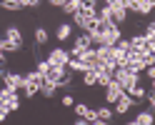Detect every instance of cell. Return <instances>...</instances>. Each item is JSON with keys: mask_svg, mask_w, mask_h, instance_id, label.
Wrapping results in <instances>:
<instances>
[{"mask_svg": "<svg viewBox=\"0 0 155 125\" xmlns=\"http://www.w3.org/2000/svg\"><path fill=\"white\" fill-rule=\"evenodd\" d=\"M43 83H45V78H43L38 70L23 75V90H25V95H28V98H35V95L40 93V85H43Z\"/></svg>", "mask_w": 155, "mask_h": 125, "instance_id": "6da1fadb", "label": "cell"}, {"mask_svg": "<svg viewBox=\"0 0 155 125\" xmlns=\"http://www.w3.org/2000/svg\"><path fill=\"white\" fill-rule=\"evenodd\" d=\"M113 80L118 83L123 90H128L130 85H138V83H140V75H138V73H133V70H128V68H115Z\"/></svg>", "mask_w": 155, "mask_h": 125, "instance_id": "7a4b0ae2", "label": "cell"}, {"mask_svg": "<svg viewBox=\"0 0 155 125\" xmlns=\"http://www.w3.org/2000/svg\"><path fill=\"white\" fill-rule=\"evenodd\" d=\"M95 18H98V13H95V10H83V8H78V10L73 13V23L80 28V30L88 33V28H90V23L95 20Z\"/></svg>", "mask_w": 155, "mask_h": 125, "instance_id": "3957f363", "label": "cell"}, {"mask_svg": "<svg viewBox=\"0 0 155 125\" xmlns=\"http://www.w3.org/2000/svg\"><path fill=\"white\" fill-rule=\"evenodd\" d=\"M0 108H5L8 113L18 110V108H20V98H18V93L3 88V90H0Z\"/></svg>", "mask_w": 155, "mask_h": 125, "instance_id": "277c9868", "label": "cell"}, {"mask_svg": "<svg viewBox=\"0 0 155 125\" xmlns=\"http://www.w3.org/2000/svg\"><path fill=\"white\" fill-rule=\"evenodd\" d=\"M90 48H93L90 35H88V33H83V35H78V38H75V45H73V50H68V55H70V58H80L85 50H90Z\"/></svg>", "mask_w": 155, "mask_h": 125, "instance_id": "5b68a950", "label": "cell"}, {"mask_svg": "<svg viewBox=\"0 0 155 125\" xmlns=\"http://www.w3.org/2000/svg\"><path fill=\"white\" fill-rule=\"evenodd\" d=\"M65 73H68V68H63V65H50V63H48L43 78H45V83H53L55 88H58V83L65 78Z\"/></svg>", "mask_w": 155, "mask_h": 125, "instance_id": "8992f818", "label": "cell"}, {"mask_svg": "<svg viewBox=\"0 0 155 125\" xmlns=\"http://www.w3.org/2000/svg\"><path fill=\"white\" fill-rule=\"evenodd\" d=\"M3 83L8 90H23V75L20 73H3Z\"/></svg>", "mask_w": 155, "mask_h": 125, "instance_id": "52a82bcc", "label": "cell"}, {"mask_svg": "<svg viewBox=\"0 0 155 125\" xmlns=\"http://www.w3.org/2000/svg\"><path fill=\"white\" fill-rule=\"evenodd\" d=\"M68 60H70V55H68V50H63V48H55V50H50V55H48V63L50 65H68Z\"/></svg>", "mask_w": 155, "mask_h": 125, "instance_id": "ba28073f", "label": "cell"}, {"mask_svg": "<svg viewBox=\"0 0 155 125\" xmlns=\"http://www.w3.org/2000/svg\"><path fill=\"white\" fill-rule=\"evenodd\" d=\"M80 63L85 65V70H98V55H95V48H90V50H85L80 55Z\"/></svg>", "mask_w": 155, "mask_h": 125, "instance_id": "9c48e42d", "label": "cell"}, {"mask_svg": "<svg viewBox=\"0 0 155 125\" xmlns=\"http://www.w3.org/2000/svg\"><path fill=\"white\" fill-rule=\"evenodd\" d=\"M133 105H135V100L130 98V95H128V93H123V95H120V98H118V100H115V113H118V115H125V113H128V110L133 108Z\"/></svg>", "mask_w": 155, "mask_h": 125, "instance_id": "30bf717a", "label": "cell"}, {"mask_svg": "<svg viewBox=\"0 0 155 125\" xmlns=\"http://www.w3.org/2000/svg\"><path fill=\"white\" fill-rule=\"evenodd\" d=\"M123 93H125V90H123V88H120V85L115 83V80H110L108 85H105V100H108V103H115V100H118Z\"/></svg>", "mask_w": 155, "mask_h": 125, "instance_id": "8fae6325", "label": "cell"}, {"mask_svg": "<svg viewBox=\"0 0 155 125\" xmlns=\"http://www.w3.org/2000/svg\"><path fill=\"white\" fill-rule=\"evenodd\" d=\"M5 40H10V43L18 45V48H23V33L18 30L15 25H8V28H5Z\"/></svg>", "mask_w": 155, "mask_h": 125, "instance_id": "7c38bea8", "label": "cell"}, {"mask_svg": "<svg viewBox=\"0 0 155 125\" xmlns=\"http://www.w3.org/2000/svg\"><path fill=\"white\" fill-rule=\"evenodd\" d=\"M128 125H153V110H143L135 115V120H130Z\"/></svg>", "mask_w": 155, "mask_h": 125, "instance_id": "4fadbf2b", "label": "cell"}, {"mask_svg": "<svg viewBox=\"0 0 155 125\" xmlns=\"http://www.w3.org/2000/svg\"><path fill=\"white\" fill-rule=\"evenodd\" d=\"M153 5H155V0H135V13L138 15H148L153 10Z\"/></svg>", "mask_w": 155, "mask_h": 125, "instance_id": "5bb4252c", "label": "cell"}, {"mask_svg": "<svg viewBox=\"0 0 155 125\" xmlns=\"http://www.w3.org/2000/svg\"><path fill=\"white\" fill-rule=\"evenodd\" d=\"M110 10H113V23H115V25L125 23V18H128V10H125L123 5H118V8H110Z\"/></svg>", "mask_w": 155, "mask_h": 125, "instance_id": "9a60e30c", "label": "cell"}, {"mask_svg": "<svg viewBox=\"0 0 155 125\" xmlns=\"http://www.w3.org/2000/svg\"><path fill=\"white\" fill-rule=\"evenodd\" d=\"M125 93H128L133 100H143V98H145V88H143L140 83H138V85H130V88L125 90Z\"/></svg>", "mask_w": 155, "mask_h": 125, "instance_id": "2e32d148", "label": "cell"}, {"mask_svg": "<svg viewBox=\"0 0 155 125\" xmlns=\"http://www.w3.org/2000/svg\"><path fill=\"white\" fill-rule=\"evenodd\" d=\"M70 33H73V28H70V23H60L58 25V40H68V38H70Z\"/></svg>", "mask_w": 155, "mask_h": 125, "instance_id": "e0dca14e", "label": "cell"}, {"mask_svg": "<svg viewBox=\"0 0 155 125\" xmlns=\"http://www.w3.org/2000/svg\"><path fill=\"white\" fill-rule=\"evenodd\" d=\"M0 8L3 10H23L20 0H0Z\"/></svg>", "mask_w": 155, "mask_h": 125, "instance_id": "ac0fdd59", "label": "cell"}, {"mask_svg": "<svg viewBox=\"0 0 155 125\" xmlns=\"http://www.w3.org/2000/svg\"><path fill=\"white\" fill-rule=\"evenodd\" d=\"M20 48L18 45H13L10 40H5V38H0V53H18Z\"/></svg>", "mask_w": 155, "mask_h": 125, "instance_id": "d6986e66", "label": "cell"}, {"mask_svg": "<svg viewBox=\"0 0 155 125\" xmlns=\"http://www.w3.org/2000/svg\"><path fill=\"white\" fill-rule=\"evenodd\" d=\"M95 115H98V120H105V123H110L115 113H113L110 108H98V110H95Z\"/></svg>", "mask_w": 155, "mask_h": 125, "instance_id": "ffe728a7", "label": "cell"}, {"mask_svg": "<svg viewBox=\"0 0 155 125\" xmlns=\"http://www.w3.org/2000/svg\"><path fill=\"white\" fill-rule=\"evenodd\" d=\"M55 90H58V88H55L53 83H43V85H40V95H43V98H53Z\"/></svg>", "mask_w": 155, "mask_h": 125, "instance_id": "44dd1931", "label": "cell"}, {"mask_svg": "<svg viewBox=\"0 0 155 125\" xmlns=\"http://www.w3.org/2000/svg\"><path fill=\"white\" fill-rule=\"evenodd\" d=\"M73 108H75V115H78V118H83V120L88 118V113H90V108H88L85 103H75Z\"/></svg>", "mask_w": 155, "mask_h": 125, "instance_id": "7402d4cb", "label": "cell"}, {"mask_svg": "<svg viewBox=\"0 0 155 125\" xmlns=\"http://www.w3.org/2000/svg\"><path fill=\"white\" fill-rule=\"evenodd\" d=\"M35 40H38V45H45L48 43V30H45V28H35Z\"/></svg>", "mask_w": 155, "mask_h": 125, "instance_id": "603a6c76", "label": "cell"}, {"mask_svg": "<svg viewBox=\"0 0 155 125\" xmlns=\"http://www.w3.org/2000/svg\"><path fill=\"white\" fill-rule=\"evenodd\" d=\"M83 85H88V88L95 85V70H85L83 73Z\"/></svg>", "mask_w": 155, "mask_h": 125, "instance_id": "cb8c5ba5", "label": "cell"}, {"mask_svg": "<svg viewBox=\"0 0 155 125\" xmlns=\"http://www.w3.org/2000/svg\"><path fill=\"white\" fill-rule=\"evenodd\" d=\"M95 3H98V0H78V8H83V10H98Z\"/></svg>", "mask_w": 155, "mask_h": 125, "instance_id": "d4e9b609", "label": "cell"}, {"mask_svg": "<svg viewBox=\"0 0 155 125\" xmlns=\"http://www.w3.org/2000/svg\"><path fill=\"white\" fill-rule=\"evenodd\" d=\"M145 40H155V23H148V25H145Z\"/></svg>", "mask_w": 155, "mask_h": 125, "instance_id": "484cf974", "label": "cell"}, {"mask_svg": "<svg viewBox=\"0 0 155 125\" xmlns=\"http://www.w3.org/2000/svg\"><path fill=\"white\" fill-rule=\"evenodd\" d=\"M20 5L23 8H38V5H40V0H20Z\"/></svg>", "mask_w": 155, "mask_h": 125, "instance_id": "4316f807", "label": "cell"}, {"mask_svg": "<svg viewBox=\"0 0 155 125\" xmlns=\"http://www.w3.org/2000/svg\"><path fill=\"white\" fill-rule=\"evenodd\" d=\"M63 105H65V108H73V105H75V100H73V95H63V100H60Z\"/></svg>", "mask_w": 155, "mask_h": 125, "instance_id": "83f0119b", "label": "cell"}, {"mask_svg": "<svg viewBox=\"0 0 155 125\" xmlns=\"http://www.w3.org/2000/svg\"><path fill=\"white\" fill-rule=\"evenodd\" d=\"M145 75L153 80V78H155V65H148V68H145Z\"/></svg>", "mask_w": 155, "mask_h": 125, "instance_id": "f1b7e54d", "label": "cell"}, {"mask_svg": "<svg viewBox=\"0 0 155 125\" xmlns=\"http://www.w3.org/2000/svg\"><path fill=\"white\" fill-rule=\"evenodd\" d=\"M48 3H50L53 8H63V5H65V0H48Z\"/></svg>", "mask_w": 155, "mask_h": 125, "instance_id": "f546056e", "label": "cell"}, {"mask_svg": "<svg viewBox=\"0 0 155 125\" xmlns=\"http://www.w3.org/2000/svg\"><path fill=\"white\" fill-rule=\"evenodd\" d=\"M5 118H8V110H5V108H0V123H3Z\"/></svg>", "mask_w": 155, "mask_h": 125, "instance_id": "4dcf8cb0", "label": "cell"}, {"mask_svg": "<svg viewBox=\"0 0 155 125\" xmlns=\"http://www.w3.org/2000/svg\"><path fill=\"white\" fill-rule=\"evenodd\" d=\"M73 125H90V123H88V120H83V118H78V120H75Z\"/></svg>", "mask_w": 155, "mask_h": 125, "instance_id": "1f68e13d", "label": "cell"}, {"mask_svg": "<svg viewBox=\"0 0 155 125\" xmlns=\"http://www.w3.org/2000/svg\"><path fill=\"white\" fill-rule=\"evenodd\" d=\"M5 63H8L5 60V53H0V68H5Z\"/></svg>", "mask_w": 155, "mask_h": 125, "instance_id": "d6a6232c", "label": "cell"}, {"mask_svg": "<svg viewBox=\"0 0 155 125\" xmlns=\"http://www.w3.org/2000/svg\"><path fill=\"white\" fill-rule=\"evenodd\" d=\"M90 125H110V123H105V120H95V123H90Z\"/></svg>", "mask_w": 155, "mask_h": 125, "instance_id": "836d02e7", "label": "cell"}, {"mask_svg": "<svg viewBox=\"0 0 155 125\" xmlns=\"http://www.w3.org/2000/svg\"><path fill=\"white\" fill-rule=\"evenodd\" d=\"M3 73H5V70H3V68H0V80H3Z\"/></svg>", "mask_w": 155, "mask_h": 125, "instance_id": "e575fe53", "label": "cell"}]
</instances>
